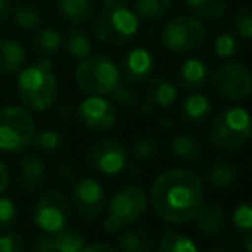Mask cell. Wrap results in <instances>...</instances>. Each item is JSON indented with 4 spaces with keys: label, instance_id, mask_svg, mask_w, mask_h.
I'll return each mask as SVG.
<instances>
[{
    "label": "cell",
    "instance_id": "cell-41",
    "mask_svg": "<svg viewBox=\"0 0 252 252\" xmlns=\"http://www.w3.org/2000/svg\"><path fill=\"white\" fill-rule=\"evenodd\" d=\"M79 252H117L108 244H91V246H84Z\"/></svg>",
    "mask_w": 252,
    "mask_h": 252
},
{
    "label": "cell",
    "instance_id": "cell-44",
    "mask_svg": "<svg viewBox=\"0 0 252 252\" xmlns=\"http://www.w3.org/2000/svg\"><path fill=\"white\" fill-rule=\"evenodd\" d=\"M103 5L106 10L122 9V7H129V0H103Z\"/></svg>",
    "mask_w": 252,
    "mask_h": 252
},
{
    "label": "cell",
    "instance_id": "cell-33",
    "mask_svg": "<svg viewBox=\"0 0 252 252\" xmlns=\"http://www.w3.org/2000/svg\"><path fill=\"white\" fill-rule=\"evenodd\" d=\"M237 52V40L230 33H221L215 40V53L223 60H228Z\"/></svg>",
    "mask_w": 252,
    "mask_h": 252
},
{
    "label": "cell",
    "instance_id": "cell-11",
    "mask_svg": "<svg viewBox=\"0 0 252 252\" xmlns=\"http://www.w3.org/2000/svg\"><path fill=\"white\" fill-rule=\"evenodd\" d=\"M127 148L115 137L98 141L90 153V161L103 175H119L127 165Z\"/></svg>",
    "mask_w": 252,
    "mask_h": 252
},
{
    "label": "cell",
    "instance_id": "cell-42",
    "mask_svg": "<svg viewBox=\"0 0 252 252\" xmlns=\"http://www.w3.org/2000/svg\"><path fill=\"white\" fill-rule=\"evenodd\" d=\"M9 180H10L9 170H7L5 163L0 159V194H2L3 190L7 189V186H9Z\"/></svg>",
    "mask_w": 252,
    "mask_h": 252
},
{
    "label": "cell",
    "instance_id": "cell-20",
    "mask_svg": "<svg viewBox=\"0 0 252 252\" xmlns=\"http://www.w3.org/2000/svg\"><path fill=\"white\" fill-rule=\"evenodd\" d=\"M170 151L182 161H196L204 153V144L199 137L190 134H177L170 141Z\"/></svg>",
    "mask_w": 252,
    "mask_h": 252
},
{
    "label": "cell",
    "instance_id": "cell-37",
    "mask_svg": "<svg viewBox=\"0 0 252 252\" xmlns=\"http://www.w3.org/2000/svg\"><path fill=\"white\" fill-rule=\"evenodd\" d=\"M233 223L240 232L252 230V204H240L233 213Z\"/></svg>",
    "mask_w": 252,
    "mask_h": 252
},
{
    "label": "cell",
    "instance_id": "cell-23",
    "mask_svg": "<svg viewBox=\"0 0 252 252\" xmlns=\"http://www.w3.org/2000/svg\"><path fill=\"white\" fill-rule=\"evenodd\" d=\"M158 252H197V247L187 235L173 228H165L159 240Z\"/></svg>",
    "mask_w": 252,
    "mask_h": 252
},
{
    "label": "cell",
    "instance_id": "cell-13",
    "mask_svg": "<svg viewBox=\"0 0 252 252\" xmlns=\"http://www.w3.org/2000/svg\"><path fill=\"white\" fill-rule=\"evenodd\" d=\"M74 202L77 211L88 218L101 215L105 208V192L98 180L81 179L74 187Z\"/></svg>",
    "mask_w": 252,
    "mask_h": 252
},
{
    "label": "cell",
    "instance_id": "cell-16",
    "mask_svg": "<svg viewBox=\"0 0 252 252\" xmlns=\"http://www.w3.org/2000/svg\"><path fill=\"white\" fill-rule=\"evenodd\" d=\"M26 62V50L16 40H0V76L19 72Z\"/></svg>",
    "mask_w": 252,
    "mask_h": 252
},
{
    "label": "cell",
    "instance_id": "cell-38",
    "mask_svg": "<svg viewBox=\"0 0 252 252\" xmlns=\"http://www.w3.org/2000/svg\"><path fill=\"white\" fill-rule=\"evenodd\" d=\"M23 237L16 232H7L0 235V252H23Z\"/></svg>",
    "mask_w": 252,
    "mask_h": 252
},
{
    "label": "cell",
    "instance_id": "cell-18",
    "mask_svg": "<svg viewBox=\"0 0 252 252\" xmlns=\"http://www.w3.org/2000/svg\"><path fill=\"white\" fill-rule=\"evenodd\" d=\"M148 101L159 108H168L177 101L179 91L175 84L166 77H155L148 84Z\"/></svg>",
    "mask_w": 252,
    "mask_h": 252
},
{
    "label": "cell",
    "instance_id": "cell-22",
    "mask_svg": "<svg viewBox=\"0 0 252 252\" xmlns=\"http://www.w3.org/2000/svg\"><path fill=\"white\" fill-rule=\"evenodd\" d=\"M213 103L206 94L194 93L184 103V115L186 120L190 124H201L211 115Z\"/></svg>",
    "mask_w": 252,
    "mask_h": 252
},
{
    "label": "cell",
    "instance_id": "cell-21",
    "mask_svg": "<svg viewBox=\"0 0 252 252\" xmlns=\"http://www.w3.org/2000/svg\"><path fill=\"white\" fill-rule=\"evenodd\" d=\"M57 5L67 21L76 24L88 21L94 12L93 0H57Z\"/></svg>",
    "mask_w": 252,
    "mask_h": 252
},
{
    "label": "cell",
    "instance_id": "cell-24",
    "mask_svg": "<svg viewBox=\"0 0 252 252\" xmlns=\"http://www.w3.org/2000/svg\"><path fill=\"white\" fill-rule=\"evenodd\" d=\"M208 67L199 59H189L180 67V81L186 88H199L206 83Z\"/></svg>",
    "mask_w": 252,
    "mask_h": 252
},
{
    "label": "cell",
    "instance_id": "cell-12",
    "mask_svg": "<svg viewBox=\"0 0 252 252\" xmlns=\"http://www.w3.org/2000/svg\"><path fill=\"white\" fill-rule=\"evenodd\" d=\"M77 115L88 129L96 130V132L110 130L119 119L115 105L106 98L98 96V94H90V98L81 101L79 108H77Z\"/></svg>",
    "mask_w": 252,
    "mask_h": 252
},
{
    "label": "cell",
    "instance_id": "cell-35",
    "mask_svg": "<svg viewBox=\"0 0 252 252\" xmlns=\"http://www.w3.org/2000/svg\"><path fill=\"white\" fill-rule=\"evenodd\" d=\"M33 143H36L38 148H41L43 151H55L59 150L60 143H62V137H60L59 132L55 130H41V132L34 134V139Z\"/></svg>",
    "mask_w": 252,
    "mask_h": 252
},
{
    "label": "cell",
    "instance_id": "cell-28",
    "mask_svg": "<svg viewBox=\"0 0 252 252\" xmlns=\"http://www.w3.org/2000/svg\"><path fill=\"white\" fill-rule=\"evenodd\" d=\"M62 43L63 40L60 36V33L57 30H52V28H45V30L38 31V34L34 36V47H36V50L41 55L48 57V59L62 48Z\"/></svg>",
    "mask_w": 252,
    "mask_h": 252
},
{
    "label": "cell",
    "instance_id": "cell-8",
    "mask_svg": "<svg viewBox=\"0 0 252 252\" xmlns=\"http://www.w3.org/2000/svg\"><path fill=\"white\" fill-rule=\"evenodd\" d=\"M206 28L194 16H179L165 24L161 31V43L173 53H187L204 43Z\"/></svg>",
    "mask_w": 252,
    "mask_h": 252
},
{
    "label": "cell",
    "instance_id": "cell-43",
    "mask_svg": "<svg viewBox=\"0 0 252 252\" xmlns=\"http://www.w3.org/2000/svg\"><path fill=\"white\" fill-rule=\"evenodd\" d=\"M10 12H12V9H10L9 0H0V26L9 19Z\"/></svg>",
    "mask_w": 252,
    "mask_h": 252
},
{
    "label": "cell",
    "instance_id": "cell-46",
    "mask_svg": "<svg viewBox=\"0 0 252 252\" xmlns=\"http://www.w3.org/2000/svg\"><path fill=\"white\" fill-rule=\"evenodd\" d=\"M211 252H226V251H223V249H215V251H211Z\"/></svg>",
    "mask_w": 252,
    "mask_h": 252
},
{
    "label": "cell",
    "instance_id": "cell-32",
    "mask_svg": "<svg viewBox=\"0 0 252 252\" xmlns=\"http://www.w3.org/2000/svg\"><path fill=\"white\" fill-rule=\"evenodd\" d=\"M158 151L159 143L155 137H141L132 146V156L139 161H150L151 158H155Z\"/></svg>",
    "mask_w": 252,
    "mask_h": 252
},
{
    "label": "cell",
    "instance_id": "cell-15",
    "mask_svg": "<svg viewBox=\"0 0 252 252\" xmlns=\"http://www.w3.org/2000/svg\"><path fill=\"white\" fill-rule=\"evenodd\" d=\"M194 218H196L197 230L208 237H215L221 233L226 228V223H228L225 209L218 204H209L204 206V208L201 206Z\"/></svg>",
    "mask_w": 252,
    "mask_h": 252
},
{
    "label": "cell",
    "instance_id": "cell-7",
    "mask_svg": "<svg viewBox=\"0 0 252 252\" xmlns=\"http://www.w3.org/2000/svg\"><path fill=\"white\" fill-rule=\"evenodd\" d=\"M137 30H139V19L129 7L113 10L105 9L91 23V31L98 38V41L113 47L130 41L136 36Z\"/></svg>",
    "mask_w": 252,
    "mask_h": 252
},
{
    "label": "cell",
    "instance_id": "cell-2",
    "mask_svg": "<svg viewBox=\"0 0 252 252\" xmlns=\"http://www.w3.org/2000/svg\"><path fill=\"white\" fill-rule=\"evenodd\" d=\"M17 96L28 110L47 112L52 108L59 93V81L53 74V63L48 57H41L34 65L19 70Z\"/></svg>",
    "mask_w": 252,
    "mask_h": 252
},
{
    "label": "cell",
    "instance_id": "cell-14",
    "mask_svg": "<svg viewBox=\"0 0 252 252\" xmlns=\"http://www.w3.org/2000/svg\"><path fill=\"white\" fill-rule=\"evenodd\" d=\"M153 57L151 53L143 47L132 48L122 60V72L126 74L127 81H143L153 70Z\"/></svg>",
    "mask_w": 252,
    "mask_h": 252
},
{
    "label": "cell",
    "instance_id": "cell-6",
    "mask_svg": "<svg viewBox=\"0 0 252 252\" xmlns=\"http://www.w3.org/2000/svg\"><path fill=\"white\" fill-rule=\"evenodd\" d=\"M148 208L146 192L139 186H127L112 197L108 204V216L103 220L106 233H119L124 226L136 223Z\"/></svg>",
    "mask_w": 252,
    "mask_h": 252
},
{
    "label": "cell",
    "instance_id": "cell-1",
    "mask_svg": "<svg viewBox=\"0 0 252 252\" xmlns=\"http://www.w3.org/2000/svg\"><path fill=\"white\" fill-rule=\"evenodd\" d=\"M202 196L201 179L184 168L159 173L151 187V204L156 215L172 225L194 220L202 206Z\"/></svg>",
    "mask_w": 252,
    "mask_h": 252
},
{
    "label": "cell",
    "instance_id": "cell-26",
    "mask_svg": "<svg viewBox=\"0 0 252 252\" xmlns=\"http://www.w3.org/2000/svg\"><path fill=\"white\" fill-rule=\"evenodd\" d=\"M120 249L122 252H151L153 251V239L143 230H127L120 237Z\"/></svg>",
    "mask_w": 252,
    "mask_h": 252
},
{
    "label": "cell",
    "instance_id": "cell-9",
    "mask_svg": "<svg viewBox=\"0 0 252 252\" xmlns=\"http://www.w3.org/2000/svg\"><path fill=\"white\" fill-rule=\"evenodd\" d=\"M213 88L216 94L230 101H244L252 93V72L239 62H226L215 70Z\"/></svg>",
    "mask_w": 252,
    "mask_h": 252
},
{
    "label": "cell",
    "instance_id": "cell-17",
    "mask_svg": "<svg viewBox=\"0 0 252 252\" xmlns=\"http://www.w3.org/2000/svg\"><path fill=\"white\" fill-rule=\"evenodd\" d=\"M19 172V184L26 190H33L43 184L45 175H47V166L43 159L38 156H26L19 161L17 166Z\"/></svg>",
    "mask_w": 252,
    "mask_h": 252
},
{
    "label": "cell",
    "instance_id": "cell-36",
    "mask_svg": "<svg viewBox=\"0 0 252 252\" xmlns=\"http://www.w3.org/2000/svg\"><path fill=\"white\" fill-rule=\"evenodd\" d=\"M17 208L10 197H5L0 194V230L7 228L10 223L16 220Z\"/></svg>",
    "mask_w": 252,
    "mask_h": 252
},
{
    "label": "cell",
    "instance_id": "cell-29",
    "mask_svg": "<svg viewBox=\"0 0 252 252\" xmlns=\"http://www.w3.org/2000/svg\"><path fill=\"white\" fill-rule=\"evenodd\" d=\"M65 48L72 59L83 60L91 53V40L81 30H70L65 38Z\"/></svg>",
    "mask_w": 252,
    "mask_h": 252
},
{
    "label": "cell",
    "instance_id": "cell-5",
    "mask_svg": "<svg viewBox=\"0 0 252 252\" xmlns=\"http://www.w3.org/2000/svg\"><path fill=\"white\" fill-rule=\"evenodd\" d=\"M34 134L36 126L28 108L10 105L0 110V151H24L33 143Z\"/></svg>",
    "mask_w": 252,
    "mask_h": 252
},
{
    "label": "cell",
    "instance_id": "cell-4",
    "mask_svg": "<svg viewBox=\"0 0 252 252\" xmlns=\"http://www.w3.org/2000/svg\"><path fill=\"white\" fill-rule=\"evenodd\" d=\"M122 72L110 57L103 53L88 55L79 60L76 69V83L84 93L106 96L120 84Z\"/></svg>",
    "mask_w": 252,
    "mask_h": 252
},
{
    "label": "cell",
    "instance_id": "cell-3",
    "mask_svg": "<svg viewBox=\"0 0 252 252\" xmlns=\"http://www.w3.org/2000/svg\"><path fill=\"white\" fill-rule=\"evenodd\" d=\"M252 137V117L242 106L225 108L209 126V141L220 151L235 153L246 148Z\"/></svg>",
    "mask_w": 252,
    "mask_h": 252
},
{
    "label": "cell",
    "instance_id": "cell-40",
    "mask_svg": "<svg viewBox=\"0 0 252 252\" xmlns=\"http://www.w3.org/2000/svg\"><path fill=\"white\" fill-rule=\"evenodd\" d=\"M34 252H57L55 235L53 233H45V235L38 237L36 244H34Z\"/></svg>",
    "mask_w": 252,
    "mask_h": 252
},
{
    "label": "cell",
    "instance_id": "cell-31",
    "mask_svg": "<svg viewBox=\"0 0 252 252\" xmlns=\"http://www.w3.org/2000/svg\"><path fill=\"white\" fill-rule=\"evenodd\" d=\"M14 23L23 30H34L40 26L41 14L34 5H19L10 12Z\"/></svg>",
    "mask_w": 252,
    "mask_h": 252
},
{
    "label": "cell",
    "instance_id": "cell-10",
    "mask_svg": "<svg viewBox=\"0 0 252 252\" xmlns=\"http://www.w3.org/2000/svg\"><path fill=\"white\" fill-rule=\"evenodd\" d=\"M33 218L45 233H57L67 226V201L59 190H48L38 199Z\"/></svg>",
    "mask_w": 252,
    "mask_h": 252
},
{
    "label": "cell",
    "instance_id": "cell-45",
    "mask_svg": "<svg viewBox=\"0 0 252 252\" xmlns=\"http://www.w3.org/2000/svg\"><path fill=\"white\" fill-rule=\"evenodd\" d=\"M244 251H246V252H252V235L247 237L246 244H244Z\"/></svg>",
    "mask_w": 252,
    "mask_h": 252
},
{
    "label": "cell",
    "instance_id": "cell-30",
    "mask_svg": "<svg viewBox=\"0 0 252 252\" xmlns=\"http://www.w3.org/2000/svg\"><path fill=\"white\" fill-rule=\"evenodd\" d=\"M55 235L57 252H79L86 244L84 239L72 228H62L60 232L53 233Z\"/></svg>",
    "mask_w": 252,
    "mask_h": 252
},
{
    "label": "cell",
    "instance_id": "cell-39",
    "mask_svg": "<svg viewBox=\"0 0 252 252\" xmlns=\"http://www.w3.org/2000/svg\"><path fill=\"white\" fill-rule=\"evenodd\" d=\"M112 94H113L115 103L126 106V108H132V106H136V103H137L134 91L130 90L129 86H124V84H119V86L112 91Z\"/></svg>",
    "mask_w": 252,
    "mask_h": 252
},
{
    "label": "cell",
    "instance_id": "cell-25",
    "mask_svg": "<svg viewBox=\"0 0 252 252\" xmlns=\"http://www.w3.org/2000/svg\"><path fill=\"white\" fill-rule=\"evenodd\" d=\"M186 3L204 21H218L226 12V0H186Z\"/></svg>",
    "mask_w": 252,
    "mask_h": 252
},
{
    "label": "cell",
    "instance_id": "cell-34",
    "mask_svg": "<svg viewBox=\"0 0 252 252\" xmlns=\"http://www.w3.org/2000/svg\"><path fill=\"white\" fill-rule=\"evenodd\" d=\"M235 30L242 38H252V5H246L235 14Z\"/></svg>",
    "mask_w": 252,
    "mask_h": 252
},
{
    "label": "cell",
    "instance_id": "cell-19",
    "mask_svg": "<svg viewBox=\"0 0 252 252\" xmlns=\"http://www.w3.org/2000/svg\"><path fill=\"white\" fill-rule=\"evenodd\" d=\"M206 179L213 187H216L220 190H226L237 182L239 170L232 163L223 161V159H215L206 170Z\"/></svg>",
    "mask_w": 252,
    "mask_h": 252
},
{
    "label": "cell",
    "instance_id": "cell-27",
    "mask_svg": "<svg viewBox=\"0 0 252 252\" xmlns=\"http://www.w3.org/2000/svg\"><path fill=\"white\" fill-rule=\"evenodd\" d=\"M134 7L144 19H161L172 10L173 0H134Z\"/></svg>",
    "mask_w": 252,
    "mask_h": 252
}]
</instances>
